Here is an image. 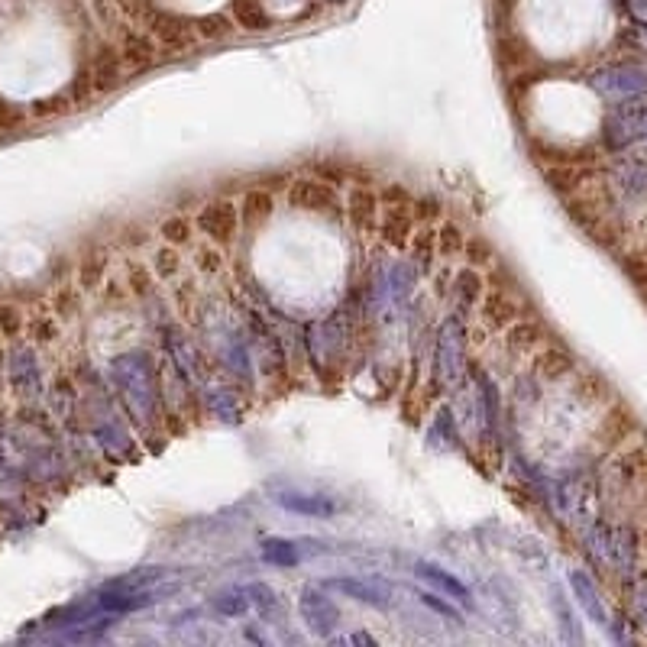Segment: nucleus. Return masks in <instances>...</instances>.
Here are the masks:
<instances>
[{
    "label": "nucleus",
    "mask_w": 647,
    "mask_h": 647,
    "mask_svg": "<svg viewBox=\"0 0 647 647\" xmlns=\"http://www.w3.org/2000/svg\"><path fill=\"white\" fill-rule=\"evenodd\" d=\"M20 327H23L20 311H17V308H4V305H0V330H4V334H10V337H17V334H20Z\"/></svg>",
    "instance_id": "nucleus-23"
},
{
    "label": "nucleus",
    "mask_w": 647,
    "mask_h": 647,
    "mask_svg": "<svg viewBox=\"0 0 647 647\" xmlns=\"http://www.w3.org/2000/svg\"><path fill=\"white\" fill-rule=\"evenodd\" d=\"M641 17L647 20V0H641Z\"/></svg>",
    "instance_id": "nucleus-24"
},
{
    "label": "nucleus",
    "mask_w": 647,
    "mask_h": 647,
    "mask_svg": "<svg viewBox=\"0 0 647 647\" xmlns=\"http://www.w3.org/2000/svg\"><path fill=\"white\" fill-rule=\"evenodd\" d=\"M123 55H120V46H101L98 52H94V59L88 65V75H91V88L94 94H114L120 88V81H123Z\"/></svg>",
    "instance_id": "nucleus-7"
},
{
    "label": "nucleus",
    "mask_w": 647,
    "mask_h": 647,
    "mask_svg": "<svg viewBox=\"0 0 647 647\" xmlns=\"http://www.w3.org/2000/svg\"><path fill=\"white\" fill-rule=\"evenodd\" d=\"M191 233H195V224H191L188 217H169V220H162V227H159L162 243H172V246L191 243Z\"/></svg>",
    "instance_id": "nucleus-15"
},
{
    "label": "nucleus",
    "mask_w": 647,
    "mask_h": 647,
    "mask_svg": "<svg viewBox=\"0 0 647 647\" xmlns=\"http://www.w3.org/2000/svg\"><path fill=\"white\" fill-rule=\"evenodd\" d=\"M463 246H466V233L460 224H444L437 227V253L440 256H463Z\"/></svg>",
    "instance_id": "nucleus-14"
},
{
    "label": "nucleus",
    "mask_w": 647,
    "mask_h": 647,
    "mask_svg": "<svg viewBox=\"0 0 647 647\" xmlns=\"http://www.w3.org/2000/svg\"><path fill=\"white\" fill-rule=\"evenodd\" d=\"M153 272L162 282H172V275L182 272V253H178V246H172V243L159 246L156 256H153Z\"/></svg>",
    "instance_id": "nucleus-13"
},
{
    "label": "nucleus",
    "mask_w": 647,
    "mask_h": 647,
    "mask_svg": "<svg viewBox=\"0 0 647 647\" xmlns=\"http://www.w3.org/2000/svg\"><path fill=\"white\" fill-rule=\"evenodd\" d=\"M567 369H570V356H563V353H557V350H550V353L538 356V373L547 376V379H557V376L567 373Z\"/></svg>",
    "instance_id": "nucleus-19"
},
{
    "label": "nucleus",
    "mask_w": 647,
    "mask_h": 647,
    "mask_svg": "<svg viewBox=\"0 0 647 647\" xmlns=\"http://www.w3.org/2000/svg\"><path fill=\"white\" fill-rule=\"evenodd\" d=\"M195 266L208 275H217L224 269V246L220 243H211V240H201L198 243V253H195Z\"/></svg>",
    "instance_id": "nucleus-16"
},
{
    "label": "nucleus",
    "mask_w": 647,
    "mask_h": 647,
    "mask_svg": "<svg viewBox=\"0 0 647 647\" xmlns=\"http://www.w3.org/2000/svg\"><path fill=\"white\" fill-rule=\"evenodd\" d=\"M379 201L382 204H411V201H415V195H411L405 185L385 182V185H379Z\"/></svg>",
    "instance_id": "nucleus-21"
},
{
    "label": "nucleus",
    "mask_w": 647,
    "mask_h": 647,
    "mask_svg": "<svg viewBox=\"0 0 647 647\" xmlns=\"http://www.w3.org/2000/svg\"><path fill=\"white\" fill-rule=\"evenodd\" d=\"M191 26H195V36L208 39V43H217V39L233 36V20L224 17V13H204V17L191 20Z\"/></svg>",
    "instance_id": "nucleus-11"
},
{
    "label": "nucleus",
    "mask_w": 647,
    "mask_h": 647,
    "mask_svg": "<svg viewBox=\"0 0 647 647\" xmlns=\"http://www.w3.org/2000/svg\"><path fill=\"white\" fill-rule=\"evenodd\" d=\"M143 23H146V33L156 39L159 52H165V55H182L198 43L195 26H191V20L178 17V13L149 10V17Z\"/></svg>",
    "instance_id": "nucleus-2"
},
{
    "label": "nucleus",
    "mask_w": 647,
    "mask_h": 647,
    "mask_svg": "<svg viewBox=\"0 0 647 647\" xmlns=\"http://www.w3.org/2000/svg\"><path fill=\"white\" fill-rule=\"evenodd\" d=\"M288 208L305 211V214H318V217H337L340 214V191L334 182H327L321 175H301L288 182Z\"/></svg>",
    "instance_id": "nucleus-1"
},
{
    "label": "nucleus",
    "mask_w": 647,
    "mask_h": 647,
    "mask_svg": "<svg viewBox=\"0 0 647 647\" xmlns=\"http://www.w3.org/2000/svg\"><path fill=\"white\" fill-rule=\"evenodd\" d=\"M127 285H133L136 295H146L149 288H153V275L146 272L143 263H130V266H127Z\"/></svg>",
    "instance_id": "nucleus-22"
},
{
    "label": "nucleus",
    "mask_w": 647,
    "mask_h": 647,
    "mask_svg": "<svg viewBox=\"0 0 647 647\" xmlns=\"http://www.w3.org/2000/svg\"><path fill=\"white\" fill-rule=\"evenodd\" d=\"M379 211H382V201H379V191L366 182H356L347 195V217L353 230L360 233H376L379 227Z\"/></svg>",
    "instance_id": "nucleus-6"
},
{
    "label": "nucleus",
    "mask_w": 647,
    "mask_h": 647,
    "mask_svg": "<svg viewBox=\"0 0 647 647\" xmlns=\"http://www.w3.org/2000/svg\"><path fill=\"white\" fill-rule=\"evenodd\" d=\"M479 298H483L479 301V318H483L489 330H505L521 318V305L508 295L505 285H486Z\"/></svg>",
    "instance_id": "nucleus-5"
},
{
    "label": "nucleus",
    "mask_w": 647,
    "mask_h": 647,
    "mask_svg": "<svg viewBox=\"0 0 647 647\" xmlns=\"http://www.w3.org/2000/svg\"><path fill=\"white\" fill-rule=\"evenodd\" d=\"M415 230H418V220L411 214V204H382L376 233L385 246H392V250H408L411 233Z\"/></svg>",
    "instance_id": "nucleus-4"
},
{
    "label": "nucleus",
    "mask_w": 647,
    "mask_h": 647,
    "mask_svg": "<svg viewBox=\"0 0 647 647\" xmlns=\"http://www.w3.org/2000/svg\"><path fill=\"white\" fill-rule=\"evenodd\" d=\"M508 347L512 350H531V347H538L541 343V327L538 324H531V321H515V324H508Z\"/></svg>",
    "instance_id": "nucleus-12"
},
{
    "label": "nucleus",
    "mask_w": 647,
    "mask_h": 647,
    "mask_svg": "<svg viewBox=\"0 0 647 647\" xmlns=\"http://www.w3.org/2000/svg\"><path fill=\"white\" fill-rule=\"evenodd\" d=\"M195 227L201 230L204 240L230 246L240 230V204H233L227 198H214L208 204H201L195 214Z\"/></svg>",
    "instance_id": "nucleus-3"
},
{
    "label": "nucleus",
    "mask_w": 647,
    "mask_h": 647,
    "mask_svg": "<svg viewBox=\"0 0 647 647\" xmlns=\"http://www.w3.org/2000/svg\"><path fill=\"white\" fill-rule=\"evenodd\" d=\"M120 55H123V68L133 75L140 72H149V68H156L159 62V46L156 39L149 33H123V43H120Z\"/></svg>",
    "instance_id": "nucleus-8"
},
{
    "label": "nucleus",
    "mask_w": 647,
    "mask_h": 647,
    "mask_svg": "<svg viewBox=\"0 0 647 647\" xmlns=\"http://www.w3.org/2000/svg\"><path fill=\"white\" fill-rule=\"evenodd\" d=\"M104 272H107V259L104 256H88L85 263H81L78 282L85 285V288H98L104 282Z\"/></svg>",
    "instance_id": "nucleus-18"
},
{
    "label": "nucleus",
    "mask_w": 647,
    "mask_h": 647,
    "mask_svg": "<svg viewBox=\"0 0 647 647\" xmlns=\"http://www.w3.org/2000/svg\"><path fill=\"white\" fill-rule=\"evenodd\" d=\"M230 13H233V23H237L240 30H253V33L269 30V13L263 10L259 0H233Z\"/></svg>",
    "instance_id": "nucleus-10"
},
{
    "label": "nucleus",
    "mask_w": 647,
    "mask_h": 647,
    "mask_svg": "<svg viewBox=\"0 0 647 647\" xmlns=\"http://www.w3.org/2000/svg\"><path fill=\"white\" fill-rule=\"evenodd\" d=\"M463 256H466V263H470L473 269H489L492 266V243L483 240V237H466V246H463Z\"/></svg>",
    "instance_id": "nucleus-17"
},
{
    "label": "nucleus",
    "mask_w": 647,
    "mask_h": 647,
    "mask_svg": "<svg viewBox=\"0 0 647 647\" xmlns=\"http://www.w3.org/2000/svg\"><path fill=\"white\" fill-rule=\"evenodd\" d=\"M275 211V195L269 188H250L240 198V220L246 224H263V220Z\"/></svg>",
    "instance_id": "nucleus-9"
},
{
    "label": "nucleus",
    "mask_w": 647,
    "mask_h": 647,
    "mask_svg": "<svg viewBox=\"0 0 647 647\" xmlns=\"http://www.w3.org/2000/svg\"><path fill=\"white\" fill-rule=\"evenodd\" d=\"M411 214H415L418 224H434V220H440V214H444V208H440L437 198H415L411 201Z\"/></svg>",
    "instance_id": "nucleus-20"
}]
</instances>
